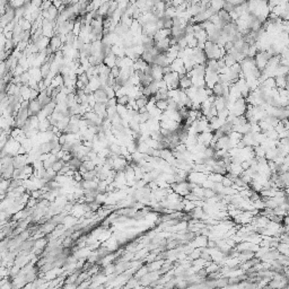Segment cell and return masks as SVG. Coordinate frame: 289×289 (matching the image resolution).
I'll use <instances>...</instances> for the list:
<instances>
[{
    "instance_id": "obj_1",
    "label": "cell",
    "mask_w": 289,
    "mask_h": 289,
    "mask_svg": "<svg viewBox=\"0 0 289 289\" xmlns=\"http://www.w3.org/2000/svg\"><path fill=\"white\" fill-rule=\"evenodd\" d=\"M42 110V105L40 104L37 100H31L28 101V113L29 115H36Z\"/></svg>"
},
{
    "instance_id": "obj_2",
    "label": "cell",
    "mask_w": 289,
    "mask_h": 289,
    "mask_svg": "<svg viewBox=\"0 0 289 289\" xmlns=\"http://www.w3.org/2000/svg\"><path fill=\"white\" fill-rule=\"evenodd\" d=\"M93 96H94L95 101L100 102V103H106V101L108 100L107 95H106V93H105L103 87H100V88H97L96 91L93 92Z\"/></svg>"
},
{
    "instance_id": "obj_3",
    "label": "cell",
    "mask_w": 289,
    "mask_h": 289,
    "mask_svg": "<svg viewBox=\"0 0 289 289\" xmlns=\"http://www.w3.org/2000/svg\"><path fill=\"white\" fill-rule=\"evenodd\" d=\"M192 86V81H191V77L184 75L183 77L180 78L178 80V88L180 89H188Z\"/></svg>"
},
{
    "instance_id": "obj_4",
    "label": "cell",
    "mask_w": 289,
    "mask_h": 289,
    "mask_svg": "<svg viewBox=\"0 0 289 289\" xmlns=\"http://www.w3.org/2000/svg\"><path fill=\"white\" fill-rule=\"evenodd\" d=\"M51 123H50L49 119L45 118L43 120H40L38 121V126H37V130L40 132H45V131H49L51 129Z\"/></svg>"
},
{
    "instance_id": "obj_5",
    "label": "cell",
    "mask_w": 289,
    "mask_h": 289,
    "mask_svg": "<svg viewBox=\"0 0 289 289\" xmlns=\"http://www.w3.org/2000/svg\"><path fill=\"white\" fill-rule=\"evenodd\" d=\"M163 69L162 67L156 66V64H153V68H151V77H153L154 80H160L163 79Z\"/></svg>"
},
{
    "instance_id": "obj_6",
    "label": "cell",
    "mask_w": 289,
    "mask_h": 289,
    "mask_svg": "<svg viewBox=\"0 0 289 289\" xmlns=\"http://www.w3.org/2000/svg\"><path fill=\"white\" fill-rule=\"evenodd\" d=\"M103 63L108 68L116 66V56H114L113 53H110L107 56H105L104 59H103Z\"/></svg>"
},
{
    "instance_id": "obj_7",
    "label": "cell",
    "mask_w": 289,
    "mask_h": 289,
    "mask_svg": "<svg viewBox=\"0 0 289 289\" xmlns=\"http://www.w3.org/2000/svg\"><path fill=\"white\" fill-rule=\"evenodd\" d=\"M217 15H218V17L220 18V21H221V23H223L224 25L228 24V23L232 21L230 16H229V13H227V11L224 10V9H220V10L217 11Z\"/></svg>"
},
{
    "instance_id": "obj_8",
    "label": "cell",
    "mask_w": 289,
    "mask_h": 289,
    "mask_svg": "<svg viewBox=\"0 0 289 289\" xmlns=\"http://www.w3.org/2000/svg\"><path fill=\"white\" fill-rule=\"evenodd\" d=\"M148 101H149V98L147 97V96H145V95H141V96H139V97L136 98V103H137V106H138V108H141V107H146L147 103H148Z\"/></svg>"
},
{
    "instance_id": "obj_9",
    "label": "cell",
    "mask_w": 289,
    "mask_h": 289,
    "mask_svg": "<svg viewBox=\"0 0 289 289\" xmlns=\"http://www.w3.org/2000/svg\"><path fill=\"white\" fill-rule=\"evenodd\" d=\"M18 24H19V26L21 27V29L23 31H29L32 27V23L28 19H26V18H21L19 21H18Z\"/></svg>"
},
{
    "instance_id": "obj_10",
    "label": "cell",
    "mask_w": 289,
    "mask_h": 289,
    "mask_svg": "<svg viewBox=\"0 0 289 289\" xmlns=\"http://www.w3.org/2000/svg\"><path fill=\"white\" fill-rule=\"evenodd\" d=\"M140 57H141V59H143V61H146V62L149 63V64H150V63H153L154 58H155V57H154L153 54L150 53V51H146V50L143 51V53Z\"/></svg>"
},
{
    "instance_id": "obj_11",
    "label": "cell",
    "mask_w": 289,
    "mask_h": 289,
    "mask_svg": "<svg viewBox=\"0 0 289 289\" xmlns=\"http://www.w3.org/2000/svg\"><path fill=\"white\" fill-rule=\"evenodd\" d=\"M155 105L162 112L166 111L167 110V100H158V101L155 102Z\"/></svg>"
},
{
    "instance_id": "obj_12",
    "label": "cell",
    "mask_w": 289,
    "mask_h": 289,
    "mask_svg": "<svg viewBox=\"0 0 289 289\" xmlns=\"http://www.w3.org/2000/svg\"><path fill=\"white\" fill-rule=\"evenodd\" d=\"M64 164H66V162H63L62 159H57L56 162L53 163L52 167H51V168H52L53 171H54L57 174H58V173L60 172V170L63 167V165H64Z\"/></svg>"
},
{
    "instance_id": "obj_13",
    "label": "cell",
    "mask_w": 289,
    "mask_h": 289,
    "mask_svg": "<svg viewBox=\"0 0 289 289\" xmlns=\"http://www.w3.org/2000/svg\"><path fill=\"white\" fill-rule=\"evenodd\" d=\"M228 115H229V110L227 107L221 108L219 111H217V118L221 119V120H226Z\"/></svg>"
},
{
    "instance_id": "obj_14",
    "label": "cell",
    "mask_w": 289,
    "mask_h": 289,
    "mask_svg": "<svg viewBox=\"0 0 289 289\" xmlns=\"http://www.w3.org/2000/svg\"><path fill=\"white\" fill-rule=\"evenodd\" d=\"M258 48H256V45L254 44H252V45L248 46V50H247V54L246 57H250V58H254V56L258 53Z\"/></svg>"
},
{
    "instance_id": "obj_15",
    "label": "cell",
    "mask_w": 289,
    "mask_h": 289,
    "mask_svg": "<svg viewBox=\"0 0 289 289\" xmlns=\"http://www.w3.org/2000/svg\"><path fill=\"white\" fill-rule=\"evenodd\" d=\"M166 8H167V6H166V2L164 0H159V1H157L156 4H155V10L165 11Z\"/></svg>"
},
{
    "instance_id": "obj_16",
    "label": "cell",
    "mask_w": 289,
    "mask_h": 289,
    "mask_svg": "<svg viewBox=\"0 0 289 289\" xmlns=\"http://www.w3.org/2000/svg\"><path fill=\"white\" fill-rule=\"evenodd\" d=\"M200 253H201V250L200 248H193L191 252H190V255H189V259L190 260H195V259L200 258Z\"/></svg>"
},
{
    "instance_id": "obj_17",
    "label": "cell",
    "mask_w": 289,
    "mask_h": 289,
    "mask_svg": "<svg viewBox=\"0 0 289 289\" xmlns=\"http://www.w3.org/2000/svg\"><path fill=\"white\" fill-rule=\"evenodd\" d=\"M116 102L120 105H127L128 102H129V96L128 95H121V96L116 97Z\"/></svg>"
},
{
    "instance_id": "obj_18",
    "label": "cell",
    "mask_w": 289,
    "mask_h": 289,
    "mask_svg": "<svg viewBox=\"0 0 289 289\" xmlns=\"http://www.w3.org/2000/svg\"><path fill=\"white\" fill-rule=\"evenodd\" d=\"M120 70H121V68H119L118 66H114L112 67L111 69H110V76L113 77V78H118L119 75H120Z\"/></svg>"
},
{
    "instance_id": "obj_19",
    "label": "cell",
    "mask_w": 289,
    "mask_h": 289,
    "mask_svg": "<svg viewBox=\"0 0 289 289\" xmlns=\"http://www.w3.org/2000/svg\"><path fill=\"white\" fill-rule=\"evenodd\" d=\"M234 8H235V6H234L230 1H225V2H224L223 9L224 10H226L227 13H230L232 10H234Z\"/></svg>"
},
{
    "instance_id": "obj_20",
    "label": "cell",
    "mask_w": 289,
    "mask_h": 289,
    "mask_svg": "<svg viewBox=\"0 0 289 289\" xmlns=\"http://www.w3.org/2000/svg\"><path fill=\"white\" fill-rule=\"evenodd\" d=\"M42 2H43V0H32L31 5L32 6H34V7L40 8L41 7V5H42Z\"/></svg>"
},
{
    "instance_id": "obj_21",
    "label": "cell",
    "mask_w": 289,
    "mask_h": 289,
    "mask_svg": "<svg viewBox=\"0 0 289 289\" xmlns=\"http://www.w3.org/2000/svg\"><path fill=\"white\" fill-rule=\"evenodd\" d=\"M136 1H137V0H129V2H130V4H135Z\"/></svg>"
}]
</instances>
